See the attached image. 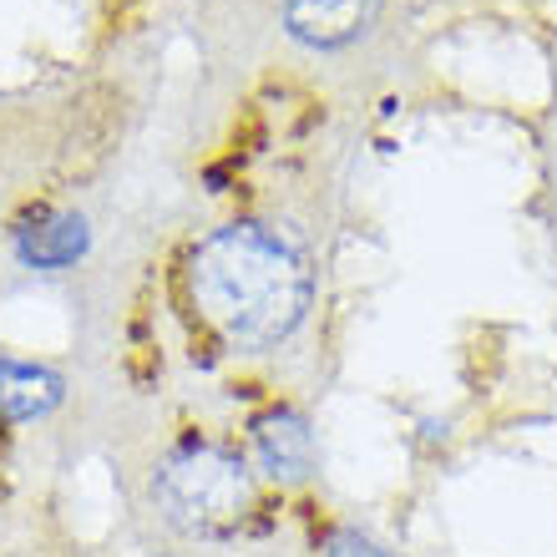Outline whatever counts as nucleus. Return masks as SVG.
I'll use <instances>...</instances> for the list:
<instances>
[{
	"instance_id": "f03ea898",
	"label": "nucleus",
	"mask_w": 557,
	"mask_h": 557,
	"mask_svg": "<svg viewBox=\"0 0 557 557\" xmlns=\"http://www.w3.org/2000/svg\"><path fill=\"white\" fill-rule=\"evenodd\" d=\"M249 471L234 451L213 441H188L177 446L158 471V507L177 532L188 537H223L249 512Z\"/></svg>"
},
{
	"instance_id": "f257e3e1",
	"label": "nucleus",
	"mask_w": 557,
	"mask_h": 557,
	"mask_svg": "<svg viewBox=\"0 0 557 557\" xmlns=\"http://www.w3.org/2000/svg\"><path fill=\"white\" fill-rule=\"evenodd\" d=\"M193 305L234 350L289 339L314 299V269L294 238L264 223H223L193 249Z\"/></svg>"
},
{
	"instance_id": "423d86ee",
	"label": "nucleus",
	"mask_w": 557,
	"mask_h": 557,
	"mask_svg": "<svg viewBox=\"0 0 557 557\" xmlns=\"http://www.w3.org/2000/svg\"><path fill=\"white\" fill-rule=\"evenodd\" d=\"M87 253V219L76 213H57V219L21 228V259L36 269H66Z\"/></svg>"
},
{
	"instance_id": "0eeeda50",
	"label": "nucleus",
	"mask_w": 557,
	"mask_h": 557,
	"mask_svg": "<svg viewBox=\"0 0 557 557\" xmlns=\"http://www.w3.org/2000/svg\"><path fill=\"white\" fill-rule=\"evenodd\" d=\"M324 557H396V553H385L381 543H370L366 532L345 528V532H335V537L324 543Z\"/></svg>"
},
{
	"instance_id": "7ed1b4c3",
	"label": "nucleus",
	"mask_w": 557,
	"mask_h": 557,
	"mask_svg": "<svg viewBox=\"0 0 557 557\" xmlns=\"http://www.w3.org/2000/svg\"><path fill=\"white\" fill-rule=\"evenodd\" d=\"M253 456L274 482H305L314 471V431L299 411H264L253 421Z\"/></svg>"
},
{
	"instance_id": "39448f33",
	"label": "nucleus",
	"mask_w": 557,
	"mask_h": 557,
	"mask_svg": "<svg viewBox=\"0 0 557 557\" xmlns=\"http://www.w3.org/2000/svg\"><path fill=\"white\" fill-rule=\"evenodd\" d=\"M61 400V375L26 360H0V421H36Z\"/></svg>"
},
{
	"instance_id": "20e7f679",
	"label": "nucleus",
	"mask_w": 557,
	"mask_h": 557,
	"mask_svg": "<svg viewBox=\"0 0 557 557\" xmlns=\"http://www.w3.org/2000/svg\"><path fill=\"white\" fill-rule=\"evenodd\" d=\"M381 0H284V26L305 46H345L375 21Z\"/></svg>"
}]
</instances>
